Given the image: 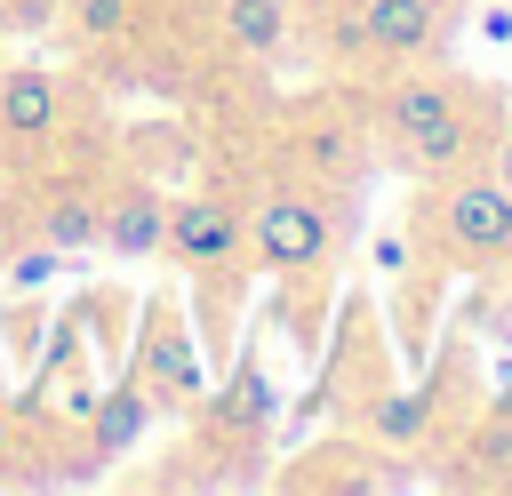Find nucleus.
I'll use <instances>...</instances> for the list:
<instances>
[{"label":"nucleus","instance_id":"7","mask_svg":"<svg viewBox=\"0 0 512 496\" xmlns=\"http://www.w3.org/2000/svg\"><path fill=\"white\" fill-rule=\"evenodd\" d=\"M144 424H152V392L128 376V384H112L96 408H88V456L96 464H112V456H128L136 440H144Z\"/></svg>","mask_w":512,"mask_h":496},{"label":"nucleus","instance_id":"10","mask_svg":"<svg viewBox=\"0 0 512 496\" xmlns=\"http://www.w3.org/2000/svg\"><path fill=\"white\" fill-rule=\"evenodd\" d=\"M224 32H232V48L272 56L280 32H288V8H280V0H224Z\"/></svg>","mask_w":512,"mask_h":496},{"label":"nucleus","instance_id":"2","mask_svg":"<svg viewBox=\"0 0 512 496\" xmlns=\"http://www.w3.org/2000/svg\"><path fill=\"white\" fill-rule=\"evenodd\" d=\"M248 240H256V264L304 272V264L328 256V216H320V200H304V192H272V200L256 208V224H248Z\"/></svg>","mask_w":512,"mask_h":496},{"label":"nucleus","instance_id":"3","mask_svg":"<svg viewBox=\"0 0 512 496\" xmlns=\"http://www.w3.org/2000/svg\"><path fill=\"white\" fill-rule=\"evenodd\" d=\"M168 256L176 264H192V272H216V264H232V248H240V216H232V200H216V192H192V200H176L168 208Z\"/></svg>","mask_w":512,"mask_h":496},{"label":"nucleus","instance_id":"14","mask_svg":"<svg viewBox=\"0 0 512 496\" xmlns=\"http://www.w3.org/2000/svg\"><path fill=\"white\" fill-rule=\"evenodd\" d=\"M56 16V0H0V32H40Z\"/></svg>","mask_w":512,"mask_h":496},{"label":"nucleus","instance_id":"8","mask_svg":"<svg viewBox=\"0 0 512 496\" xmlns=\"http://www.w3.org/2000/svg\"><path fill=\"white\" fill-rule=\"evenodd\" d=\"M160 232H168V208H160V192H152V184H128V192L96 216V240H104L112 256H152V248H160Z\"/></svg>","mask_w":512,"mask_h":496},{"label":"nucleus","instance_id":"17","mask_svg":"<svg viewBox=\"0 0 512 496\" xmlns=\"http://www.w3.org/2000/svg\"><path fill=\"white\" fill-rule=\"evenodd\" d=\"M0 456H8V408H0Z\"/></svg>","mask_w":512,"mask_h":496},{"label":"nucleus","instance_id":"16","mask_svg":"<svg viewBox=\"0 0 512 496\" xmlns=\"http://www.w3.org/2000/svg\"><path fill=\"white\" fill-rule=\"evenodd\" d=\"M496 176H504V184H512V136H504V152H496Z\"/></svg>","mask_w":512,"mask_h":496},{"label":"nucleus","instance_id":"15","mask_svg":"<svg viewBox=\"0 0 512 496\" xmlns=\"http://www.w3.org/2000/svg\"><path fill=\"white\" fill-rule=\"evenodd\" d=\"M56 264H64V248H24V256H16V288H40Z\"/></svg>","mask_w":512,"mask_h":496},{"label":"nucleus","instance_id":"1","mask_svg":"<svg viewBox=\"0 0 512 496\" xmlns=\"http://www.w3.org/2000/svg\"><path fill=\"white\" fill-rule=\"evenodd\" d=\"M384 136L416 160V168H448L464 152V96L448 80H400L384 104Z\"/></svg>","mask_w":512,"mask_h":496},{"label":"nucleus","instance_id":"9","mask_svg":"<svg viewBox=\"0 0 512 496\" xmlns=\"http://www.w3.org/2000/svg\"><path fill=\"white\" fill-rule=\"evenodd\" d=\"M352 40L376 48V56H408V48L432 40V0H360Z\"/></svg>","mask_w":512,"mask_h":496},{"label":"nucleus","instance_id":"6","mask_svg":"<svg viewBox=\"0 0 512 496\" xmlns=\"http://www.w3.org/2000/svg\"><path fill=\"white\" fill-rule=\"evenodd\" d=\"M440 224L456 248H512V184L504 176H472V184H448L440 200Z\"/></svg>","mask_w":512,"mask_h":496},{"label":"nucleus","instance_id":"5","mask_svg":"<svg viewBox=\"0 0 512 496\" xmlns=\"http://www.w3.org/2000/svg\"><path fill=\"white\" fill-rule=\"evenodd\" d=\"M64 120V88L48 64H0V144H48Z\"/></svg>","mask_w":512,"mask_h":496},{"label":"nucleus","instance_id":"11","mask_svg":"<svg viewBox=\"0 0 512 496\" xmlns=\"http://www.w3.org/2000/svg\"><path fill=\"white\" fill-rule=\"evenodd\" d=\"M264 416H272V384H264V368H256V360H240L232 392L216 400V424H240V432H248V424H264Z\"/></svg>","mask_w":512,"mask_h":496},{"label":"nucleus","instance_id":"12","mask_svg":"<svg viewBox=\"0 0 512 496\" xmlns=\"http://www.w3.org/2000/svg\"><path fill=\"white\" fill-rule=\"evenodd\" d=\"M72 24H80V40H120L128 32V0H72Z\"/></svg>","mask_w":512,"mask_h":496},{"label":"nucleus","instance_id":"4","mask_svg":"<svg viewBox=\"0 0 512 496\" xmlns=\"http://www.w3.org/2000/svg\"><path fill=\"white\" fill-rule=\"evenodd\" d=\"M160 408H192L200 400V360H192V336H184V320L168 312V304H152L144 312V376H136Z\"/></svg>","mask_w":512,"mask_h":496},{"label":"nucleus","instance_id":"13","mask_svg":"<svg viewBox=\"0 0 512 496\" xmlns=\"http://www.w3.org/2000/svg\"><path fill=\"white\" fill-rule=\"evenodd\" d=\"M416 424H424V392H400V400L376 408V432H384V440H408Z\"/></svg>","mask_w":512,"mask_h":496}]
</instances>
